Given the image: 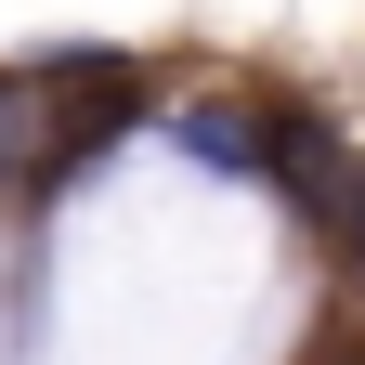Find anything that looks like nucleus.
I'll return each mask as SVG.
<instances>
[{
    "instance_id": "nucleus-1",
    "label": "nucleus",
    "mask_w": 365,
    "mask_h": 365,
    "mask_svg": "<svg viewBox=\"0 0 365 365\" xmlns=\"http://www.w3.org/2000/svg\"><path fill=\"white\" fill-rule=\"evenodd\" d=\"M26 170H39V91L0 78V182H26Z\"/></svg>"
}]
</instances>
